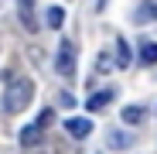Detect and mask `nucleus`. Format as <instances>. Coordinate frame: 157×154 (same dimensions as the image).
<instances>
[{"mask_svg": "<svg viewBox=\"0 0 157 154\" xmlns=\"http://www.w3.org/2000/svg\"><path fill=\"white\" fill-rule=\"evenodd\" d=\"M31 96H34V82H31V79H10V82H7V93H4V110H7V113L28 110Z\"/></svg>", "mask_w": 157, "mask_h": 154, "instance_id": "1", "label": "nucleus"}, {"mask_svg": "<svg viewBox=\"0 0 157 154\" xmlns=\"http://www.w3.org/2000/svg\"><path fill=\"white\" fill-rule=\"evenodd\" d=\"M51 120H55V113H51V110H44L34 123H28V127L21 130V147H38V144L44 140V130L51 127Z\"/></svg>", "mask_w": 157, "mask_h": 154, "instance_id": "2", "label": "nucleus"}, {"mask_svg": "<svg viewBox=\"0 0 157 154\" xmlns=\"http://www.w3.org/2000/svg\"><path fill=\"white\" fill-rule=\"evenodd\" d=\"M75 45L68 41V38H62V45H58V55H55V69L62 72V75H75Z\"/></svg>", "mask_w": 157, "mask_h": 154, "instance_id": "3", "label": "nucleus"}, {"mask_svg": "<svg viewBox=\"0 0 157 154\" xmlns=\"http://www.w3.org/2000/svg\"><path fill=\"white\" fill-rule=\"evenodd\" d=\"M65 134L75 137V140H86V137L92 134V123H89L86 116H68V120H65Z\"/></svg>", "mask_w": 157, "mask_h": 154, "instance_id": "4", "label": "nucleus"}, {"mask_svg": "<svg viewBox=\"0 0 157 154\" xmlns=\"http://www.w3.org/2000/svg\"><path fill=\"white\" fill-rule=\"evenodd\" d=\"M17 10H21V24H24V31H38L41 24H38V17H34V4L31 0H17Z\"/></svg>", "mask_w": 157, "mask_h": 154, "instance_id": "5", "label": "nucleus"}, {"mask_svg": "<svg viewBox=\"0 0 157 154\" xmlns=\"http://www.w3.org/2000/svg\"><path fill=\"white\" fill-rule=\"evenodd\" d=\"M113 99V89H102V93H96V96H89V103L86 106L92 110V113H99V110H106V103Z\"/></svg>", "mask_w": 157, "mask_h": 154, "instance_id": "6", "label": "nucleus"}, {"mask_svg": "<svg viewBox=\"0 0 157 154\" xmlns=\"http://www.w3.org/2000/svg\"><path fill=\"white\" fill-rule=\"evenodd\" d=\"M144 116V106H123V123H140Z\"/></svg>", "mask_w": 157, "mask_h": 154, "instance_id": "7", "label": "nucleus"}, {"mask_svg": "<svg viewBox=\"0 0 157 154\" xmlns=\"http://www.w3.org/2000/svg\"><path fill=\"white\" fill-rule=\"evenodd\" d=\"M140 62H147V65L157 62V41H144V48H140Z\"/></svg>", "mask_w": 157, "mask_h": 154, "instance_id": "8", "label": "nucleus"}, {"mask_svg": "<svg viewBox=\"0 0 157 154\" xmlns=\"http://www.w3.org/2000/svg\"><path fill=\"white\" fill-rule=\"evenodd\" d=\"M44 21H48V28H62V21H65V10H62V7H48Z\"/></svg>", "mask_w": 157, "mask_h": 154, "instance_id": "9", "label": "nucleus"}, {"mask_svg": "<svg viewBox=\"0 0 157 154\" xmlns=\"http://www.w3.org/2000/svg\"><path fill=\"white\" fill-rule=\"evenodd\" d=\"M116 48H120V65H130V48H126V38H116Z\"/></svg>", "mask_w": 157, "mask_h": 154, "instance_id": "10", "label": "nucleus"}, {"mask_svg": "<svg viewBox=\"0 0 157 154\" xmlns=\"http://www.w3.org/2000/svg\"><path fill=\"white\" fill-rule=\"evenodd\" d=\"M109 144H113V147H126V137H123L120 130H113V137H109Z\"/></svg>", "mask_w": 157, "mask_h": 154, "instance_id": "11", "label": "nucleus"}, {"mask_svg": "<svg viewBox=\"0 0 157 154\" xmlns=\"http://www.w3.org/2000/svg\"><path fill=\"white\" fill-rule=\"evenodd\" d=\"M147 17H157V4H147V7L140 10V21H147Z\"/></svg>", "mask_w": 157, "mask_h": 154, "instance_id": "12", "label": "nucleus"}]
</instances>
